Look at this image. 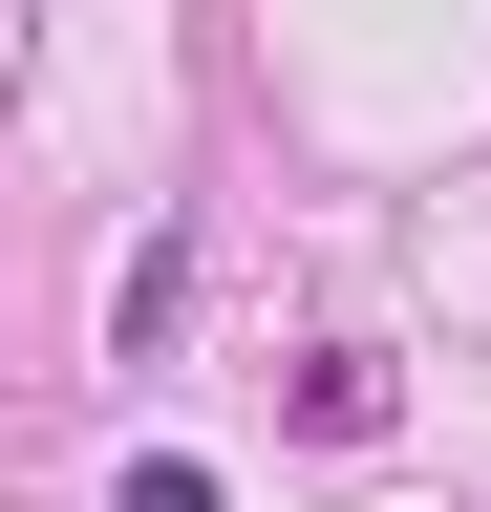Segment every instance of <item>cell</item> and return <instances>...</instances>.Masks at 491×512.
I'll return each instance as SVG.
<instances>
[{"mask_svg": "<svg viewBox=\"0 0 491 512\" xmlns=\"http://www.w3.org/2000/svg\"><path fill=\"white\" fill-rule=\"evenodd\" d=\"M107 512H235V491L193 470V448H129V491H107Z\"/></svg>", "mask_w": 491, "mask_h": 512, "instance_id": "6da1fadb", "label": "cell"}]
</instances>
